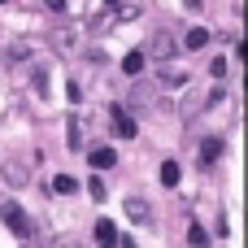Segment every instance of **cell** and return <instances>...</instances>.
<instances>
[{
	"mask_svg": "<svg viewBox=\"0 0 248 248\" xmlns=\"http://www.w3.org/2000/svg\"><path fill=\"white\" fill-rule=\"evenodd\" d=\"M218 157H222V140H205V144H201V161H205V166H214Z\"/></svg>",
	"mask_w": 248,
	"mask_h": 248,
	"instance_id": "cell-8",
	"label": "cell"
},
{
	"mask_svg": "<svg viewBox=\"0 0 248 248\" xmlns=\"http://www.w3.org/2000/svg\"><path fill=\"white\" fill-rule=\"evenodd\" d=\"M144 61H148V57L135 48V52H126V57H122V70H126V74H144Z\"/></svg>",
	"mask_w": 248,
	"mask_h": 248,
	"instance_id": "cell-7",
	"label": "cell"
},
{
	"mask_svg": "<svg viewBox=\"0 0 248 248\" xmlns=\"http://www.w3.org/2000/svg\"><path fill=\"white\" fill-rule=\"evenodd\" d=\"M78 187V179H70V174H57L52 179V192H74Z\"/></svg>",
	"mask_w": 248,
	"mask_h": 248,
	"instance_id": "cell-12",
	"label": "cell"
},
{
	"mask_svg": "<svg viewBox=\"0 0 248 248\" xmlns=\"http://www.w3.org/2000/svg\"><path fill=\"white\" fill-rule=\"evenodd\" d=\"M113 166H118V153L113 148H96L92 153V170H113Z\"/></svg>",
	"mask_w": 248,
	"mask_h": 248,
	"instance_id": "cell-5",
	"label": "cell"
},
{
	"mask_svg": "<svg viewBox=\"0 0 248 248\" xmlns=\"http://www.w3.org/2000/svg\"><path fill=\"white\" fill-rule=\"evenodd\" d=\"M126 218H131V222H148V205H144L140 196H126Z\"/></svg>",
	"mask_w": 248,
	"mask_h": 248,
	"instance_id": "cell-6",
	"label": "cell"
},
{
	"mask_svg": "<svg viewBox=\"0 0 248 248\" xmlns=\"http://www.w3.org/2000/svg\"><path fill=\"white\" fill-rule=\"evenodd\" d=\"M187 9H201V0H187Z\"/></svg>",
	"mask_w": 248,
	"mask_h": 248,
	"instance_id": "cell-16",
	"label": "cell"
},
{
	"mask_svg": "<svg viewBox=\"0 0 248 248\" xmlns=\"http://www.w3.org/2000/svg\"><path fill=\"white\" fill-rule=\"evenodd\" d=\"M0 218L9 222V231H13L17 240H35V222L22 214V205H17V201H4V205H0Z\"/></svg>",
	"mask_w": 248,
	"mask_h": 248,
	"instance_id": "cell-1",
	"label": "cell"
},
{
	"mask_svg": "<svg viewBox=\"0 0 248 248\" xmlns=\"http://www.w3.org/2000/svg\"><path fill=\"white\" fill-rule=\"evenodd\" d=\"M113 131H118V140H135V118L126 113V109H113Z\"/></svg>",
	"mask_w": 248,
	"mask_h": 248,
	"instance_id": "cell-3",
	"label": "cell"
},
{
	"mask_svg": "<svg viewBox=\"0 0 248 248\" xmlns=\"http://www.w3.org/2000/svg\"><path fill=\"white\" fill-rule=\"evenodd\" d=\"M205 44H209V31H205V26H192V31H187V48L196 52V48H205Z\"/></svg>",
	"mask_w": 248,
	"mask_h": 248,
	"instance_id": "cell-9",
	"label": "cell"
},
{
	"mask_svg": "<svg viewBox=\"0 0 248 248\" xmlns=\"http://www.w3.org/2000/svg\"><path fill=\"white\" fill-rule=\"evenodd\" d=\"M161 183H166V187L179 183V161H166V166H161Z\"/></svg>",
	"mask_w": 248,
	"mask_h": 248,
	"instance_id": "cell-11",
	"label": "cell"
},
{
	"mask_svg": "<svg viewBox=\"0 0 248 248\" xmlns=\"http://www.w3.org/2000/svg\"><path fill=\"white\" fill-rule=\"evenodd\" d=\"M187 240H192V244H196V248H201V244H209V235H205L201 227H192V231H187Z\"/></svg>",
	"mask_w": 248,
	"mask_h": 248,
	"instance_id": "cell-14",
	"label": "cell"
},
{
	"mask_svg": "<svg viewBox=\"0 0 248 248\" xmlns=\"http://www.w3.org/2000/svg\"><path fill=\"white\" fill-rule=\"evenodd\" d=\"M109 4H113V0H109Z\"/></svg>",
	"mask_w": 248,
	"mask_h": 248,
	"instance_id": "cell-17",
	"label": "cell"
},
{
	"mask_svg": "<svg viewBox=\"0 0 248 248\" xmlns=\"http://www.w3.org/2000/svg\"><path fill=\"white\" fill-rule=\"evenodd\" d=\"M0 174H4V183H9V187H22V183L31 179V170H26L22 161H4V170H0Z\"/></svg>",
	"mask_w": 248,
	"mask_h": 248,
	"instance_id": "cell-4",
	"label": "cell"
},
{
	"mask_svg": "<svg viewBox=\"0 0 248 248\" xmlns=\"http://www.w3.org/2000/svg\"><path fill=\"white\" fill-rule=\"evenodd\" d=\"M174 52H179V48H174V39H170L166 31H157V35L148 39V57H153V61H170Z\"/></svg>",
	"mask_w": 248,
	"mask_h": 248,
	"instance_id": "cell-2",
	"label": "cell"
},
{
	"mask_svg": "<svg viewBox=\"0 0 248 248\" xmlns=\"http://www.w3.org/2000/svg\"><path fill=\"white\" fill-rule=\"evenodd\" d=\"M113 240H118L113 222H96V244H113Z\"/></svg>",
	"mask_w": 248,
	"mask_h": 248,
	"instance_id": "cell-10",
	"label": "cell"
},
{
	"mask_svg": "<svg viewBox=\"0 0 248 248\" xmlns=\"http://www.w3.org/2000/svg\"><path fill=\"white\" fill-rule=\"evenodd\" d=\"M87 192H92V201H105V183H100V179H92V183H87Z\"/></svg>",
	"mask_w": 248,
	"mask_h": 248,
	"instance_id": "cell-13",
	"label": "cell"
},
{
	"mask_svg": "<svg viewBox=\"0 0 248 248\" xmlns=\"http://www.w3.org/2000/svg\"><path fill=\"white\" fill-rule=\"evenodd\" d=\"M0 4H4V0H0Z\"/></svg>",
	"mask_w": 248,
	"mask_h": 248,
	"instance_id": "cell-18",
	"label": "cell"
},
{
	"mask_svg": "<svg viewBox=\"0 0 248 248\" xmlns=\"http://www.w3.org/2000/svg\"><path fill=\"white\" fill-rule=\"evenodd\" d=\"M48 9H65V0H48Z\"/></svg>",
	"mask_w": 248,
	"mask_h": 248,
	"instance_id": "cell-15",
	"label": "cell"
}]
</instances>
